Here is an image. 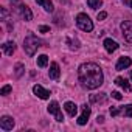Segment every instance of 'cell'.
<instances>
[{
    "label": "cell",
    "instance_id": "1",
    "mask_svg": "<svg viewBox=\"0 0 132 132\" xmlns=\"http://www.w3.org/2000/svg\"><path fill=\"white\" fill-rule=\"evenodd\" d=\"M78 79H79L82 87H86L89 90H93V89H98L103 84L104 76H103L101 69L96 64L86 62V64H81L79 69H78Z\"/></svg>",
    "mask_w": 132,
    "mask_h": 132
},
{
    "label": "cell",
    "instance_id": "2",
    "mask_svg": "<svg viewBox=\"0 0 132 132\" xmlns=\"http://www.w3.org/2000/svg\"><path fill=\"white\" fill-rule=\"evenodd\" d=\"M39 47H40V40L36 36L30 34L28 37H25V40H23V50H25V53L28 56H33Z\"/></svg>",
    "mask_w": 132,
    "mask_h": 132
},
{
    "label": "cell",
    "instance_id": "3",
    "mask_svg": "<svg viewBox=\"0 0 132 132\" xmlns=\"http://www.w3.org/2000/svg\"><path fill=\"white\" fill-rule=\"evenodd\" d=\"M76 25L82 31H92L93 30V22L90 20V17L87 14H82V13L76 16Z\"/></svg>",
    "mask_w": 132,
    "mask_h": 132
},
{
    "label": "cell",
    "instance_id": "4",
    "mask_svg": "<svg viewBox=\"0 0 132 132\" xmlns=\"http://www.w3.org/2000/svg\"><path fill=\"white\" fill-rule=\"evenodd\" d=\"M121 30H123L124 39L132 44V22H130V20H124V22L121 23Z\"/></svg>",
    "mask_w": 132,
    "mask_h": 132
},
{
    "label": "cell",
    "instance_id": "5",
    "mask_svg": "<svg viewBox=\"0 0 132 132\" xmlns=\"http://www.w3.org/2000/svg\"><path fill=\"white\" fill-rule=\"evenodd\" d=\"M0 127H2L3 130H11L14 127V120L11 117H8V115L2 117L0 118Z\"/></svg>",
    "mask_w": 132,
    "mask_h": 132
},
{
    "label": "cell",
    "instance_id": "6",
    "mask_svg": "<svg viewBox=\"0 0 132 132\" xmlns=\"http://www.w3.org/2000/svg\"><path fill=\"white\" fill-rule=\"evenodd\" d=\"M89 117H90V107H89L87 104H84V106H82V113H81V117L78 118V124H79V126H84V124L87 123Z\"/></svg>",
    "mask_w": 132,
    "mask_h": 132
},
{
    "label": "cell",
    "instance_id": "7",
    "mask_svg": "<svg viewBox=\"0 0 132 132\" xmlns=\"http://www.w3.org/2000/svg\"><path fill=\"white\" fill-rule=\"evenodd\" d=\"M130 64H132V59L127 57V56H123V57H120L118 62H117V70H124V69L130 67Z\"/></svg>",
    "mask_w": 132,
    "mask_h": 132
},
{
    "label": "cell",
    "instance_id": "8",
    "mask_svg": "<svg viewBox=\"0 0 132 132\" xmlns=\"http://www.w3.org/2000/svg\"><path fill=\"white\" fill-rule=\"evenodd\" d=\"M33 92H34V95H37L39 98H42V100H47L48 96H50V92L48 90H45L42 86H39V84H36L34 87H33Z\"/></svg>",
    "mask_w": 132,
    "mask_h": 132
},
{
    "label": "cell",
    "instance_id": "9",
    "mask_svg": "<svg viewBox=\"0 0 132 132\" xmlns=\"http://www.w3.org/2000/svg\"><path fill=\"white\" fill-rule=\"evenodd\" d=\"M59 75H61V72H59V65H57L56 62H53V64L50 65L48 76H50L51 79H57V78H59Z\"/></svg>",
    "mask_w": 132,
    "mask_h": 132
},
{
    "label": "cell",
    "instance_id": "10",
    "mask_svg": "<svg viewBox=\"0 0 132 132\" xmlns=\"http://www.w3.org/2000/svg\"><path fill=\"white\" fill-rule=\"evenodd\" d=\"M19 11H20V16H22L25 20H31V19H33V13H31V10H30L27 5H20V6H19Z\"/></svg>",
    "mask_w": 132,
    "mask_h": 132
},
{
    "label": "cell",
    "instance_id": "11",
    "mask_svg": "<svg viewBox=\"0 0 132 132\" xmlns=\"http://www.w3.org/2000/svg\"><path fill=\"white\" fill-rule=\"evenodd\" d=\"M64 109L67 110V113L70 115V117H75L76 115V112H78V106L75 104V103H72V101H67L64 104Z\"/></svg>",
    "mask_w": 132,
    "mask_h": 132
},
{
    "label": "cell",
    "instance_id": "12",
    "mask_svg": "<svg viewBox=\"0 0 132 132\" xmlns=\"http://www.w3.org/2000/svg\"><path fill=\"white\" fill-rule=\"evenodd\" d=\"M2 50H3V53H5V54L11 56V54L14 53V50H16V44H14L13 40H10V42H5V44L2 45Z\"/></svg>",
    "mask_w": 132,
    "mask_h": 132
},
{
    "label": "cell",
    "instance_id": "13",
    "mask_svg": "<svg viewBox=\"0 0 132 132\" xmlns=\"http://www.w3.org/2000/svg\"><path fill=\"white\" fill-rule=\"evenodd\" d=\"M104 48H106L107 53H113V51L118 48V44H117L115 40H112V39H106V40H104Z\"/></svg>",
    "mask_w": 132,
    "mask_h": 132
},
{
    "label": "cell",
    "instance_id": "14",
    "mask_svg": "<svg viewBox=\"0 0 132 132\" xmlns=\"http://www.w3.org/2000/svg\"><path fill=\"white\" fill-rule=\"evenodd\" d=\"M36 3H37V5H42V6H44V10H45V11H48V13H51V11H53V3L50 2V0H36Z\"/></svg>",
    "mask_w": 132,
    "mask_h": 132
},
{
    "label": "cell",
    "instance_id": "15",
    "mask_svg": "<svg viewBox=\"0 0 132 132\" xmlns=\"http://www.w3.org/2000/svg\"><path fill=\"white\" fill-rule=\"evenodd\" d=\"M115 84L120 86V87H123L126 92H130V86H129V82H127L126 79H123V78H117V79H115Z\"/></svg>",
    "mask_w": 132,
    "mask_h": 132
},
{
    "label": "cell",
    "instance_id": "16",
    "mask_svg": "<svg viewBox=\"0 0 132 132\" xmlns=\"http://www.w3.org/2000/svg\"><path fill=\"white\" fill-rule=\"evenodd\" d=\"M48 112L50 113H53V115H57L61 110H59V104H57V101H51L50 103V106H48Z\"/></svg>",
    "mask_w": 132,
    "mask_h": 132
},
{
    "label": "cell",
    "instance_id": "17",
    "mask_svg": "<svg viewBox=\"0 0 132 132\" xmlns=\"http://www.w3.org/2000/svg\"><path fill=\"white\" fill-rule=\"evenodd\" d=\"M37 65L39 67H47L48 65V56L47 54H40V56H37Z\"/></svg>",
    "mask_w": 132,
    "mask_h": 132
},
{
    "label": "cell",
    "instance_id": "18",
    "mask_svg": "<svg viewBox=\"0 0 132 132\" xmlns=\"http://www.w3.org/2000/svg\"><path fill=\"white\" fill-rule=\"evenodd\" d=\"M103 101H106L104 93H100V96L98 95H90V103H103Z\"/></svg>",
    "mask_w": 132,
    "mask_h": 132
},
{
    "label": "cell",
    "instance_id": "19",
    "mask_svg": "<svg viewBox=\"0 0 132 132\" xmlns=\"http://www.w3.org/2000/svg\"><path fill=\"white\" fill-rule=\"evenodd\" d=\"M87 5L92 8V10H96L103 5V0H87Z\"/></svg>",
    "mask_w": 132,
    "mask_h": 132
},
{
    "label": "cell",
    "instance_id": "20",
    "mask_svg": "<svg viewBox=\"0 0 132 132\" xmlns=\"http://www.w3.org/2000/svg\"><path fill=\"white\" fill-rule=\"evenodd\" d=\"M22 73H23V64H16V72H14L16 78H20Z\"/></svg>",
    "mask_w": 132,
    "mask_h": 132
},
{
    "label": "cell",
    "instance_id": "21",
    "mask_svg": "<svg viewBox=\"0 0 132 132\" xmlns=\"http://www.w3.org/2000/svg\"><path fill=\"white\" fill-rule=\"evenodd\" d=\"M120 112H121V107H118V106H112V107H110V115H112V117L120 115Z\"/></svg>",
    "mask_w": 132,
    "mask_h": 132
},
{
    "label": "cell",
    "instance_id": "22",
    "mask_svg": "<svg viewBox=\"0 0 132 132\" xmlns=\"http://www.w3.org/2000/svg\"><path fill=\"white\" fill-rule=\"evenodd\" d=\"M124 115H126V117H129V118H132V104L124 106Z\"/></svg>",
    "mask_w": 132,
    "mask_h": 132
},
{
    "label": "cell",
    "instance_id": "23",
    "mask_svg": "<svg viewBox=\"0 0 132 132\" xmlns=\"http://www.w3.org/2000/svg\"><path fill=\"white\" fill-rule=\"evenodd\" d=\"M11 90H13V87H11V86H5L2 90H0V95H8Z\"/></svg>",
    "mask_w": 132,
    "mask_h": 132
},
{
    "label": "cell",
    "instance_id": "24",
    "mask_svg": "<svg viewBox=\"0 0 132 132\" xmlns=\"http://www.w3.org/2000/svg\"><path fill=\"white\" fill-rule=\"evenodd\" d=\"M112 98H115V100H118V101H120V100L123 98V95H121L120 92H112Z\"/></svg>",
    "mask_w": 132,
    "mask_h": 132
},
{
    "label": "cell",
    "instance_id": "25",
    "mask_svg": "<svg viewBox=\"0 0 132 132\" xmlns=\"http://www.w3.org/2000/svg\"><path fill=\"white\" fill-rule=\"evenodd\" d=\"M106 17H107V13H106V11L98 13V20H103V19H106Z\"/></svg>",
    "mask_w": 132,
    "mask_h": 132
},
{
    "label": "cell",
    "instance_id": "26",
    "mask_svg": "<svg viewBox=\"0 0 132 132\" xmlns=\"http://www.w3.org/2000/svg\"><path fill=\"white\" fill-rule=\"evenodd\" d=\"M39 31H40V33H48V31H50V27H45V25H40V27H39Z\"/></svg>",
    "mask_w": 132,
    "mask_h": 132
},
{
    "label": "cell",
    "instance_id": "27",
    "mask_svg": "<svg viewBox=\"0 0 132 132\" xmlns=\"http://www.w3.org/2000/svg\"><path fill=\"white\" fill-rule=\"evenodd\" d=\"M96 121H98V123H103V121H104V117H98V120H96Z\"/></svg>",
    "mask_w": 132,
    "mask_h": 132
},
{
    "label": "cell",
    "instance_id": "28",
    "mask_svg": "<svg viewBox=\"0 0 132 132\" xmlns=\"http://www.w3.org/2000/svg\"><path fill=\"white\" fill-rule=\"evenodd\" d=\"M124 2H126V3H127V5H129L130 8H132V0H124Z\"/></svg>",
    "mask_w": 132,
    "mask_h": 132
},
{
    "label": "cell",
    "instance_id": "29",
    "mask_svg": "<svg viewBox=\"0 0 132 132\" xmlns=\"http://www.w3.org/2000/svg\"><path fill=\"white\" fill-rule=\"evenodd\" d=\"M11 2H13V3H19V2H20V0H11Z\"/></svg>",
    "mask_w": 132,
    "mask_h": 132
},
{
    "label": "cell",
    "instance_id": "30",
    "mask_svg": "<svg viewBox=\"0 0 132 132\" xmlns=\"http://www.w3.org/2000/svg\"><path fill=\"white\" fill-rule=\"evenodd\" d=\"M130 79H132V70H130Z\"/></svg>",
    "mask_w": 132,
    "mask_h": 132
}]
</instances>
